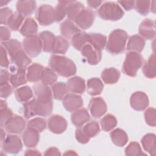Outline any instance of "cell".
I'll return each mask as SVG.
<instances>
[{
    "mask_svg": "<svg viewBox=\"0 0 156 156\" xmlns=\"http://www.w3.org/2000/svg\"><path fill=\"white\" fill-rule=\"evenodd\" d=\"M110 136L113 143L118 147L125 146L128 141L127 133L120 128H117L112 130L110 133Z\"/></svg>",
    "mask_w": 156,
    "mask_h": 156,
    "instance_id": "f1b7e54d",
    "label": "cell"
},
{
    "mask_svg": "<svg viewBox=\"0 0 156 156\" xmlns=\"http://www.w3.org/2000/svg\"><path fill=\"white\" fill-rule=\"evenodd\" d=\"M44 155H60L61 154L59 150L56 147H49L46 150L44 153Z\"/></svg>",
    "mask_w": 156,
    "mask_h": 156,
    "instance_id": "91938a15",
    "label": "cell"
},
{
    "mask_svg": "<svg viewBox=\"0 0 156 156\" xmlns=\"http://www.w3.org/2000/svg\"><path fill=\"white\" fill-rule=\"evenodd\" d=\"M89 38L88 34L84 32H79L74 34L71 38V44L77 50L80 51L85 44L88 43Z\"/></svg>",
    "mask_w": 156,
    "mask_h": 156,
    "instance_id": "d590c367",
    "label": "cell"
},
{
    "mask_svg": "<svg viewBox=\"0 0 156 156\" xmlns=\"http://www.w3.org/2000/svg\"><path fill=\"white\" fill-rule=\"evenodd\" d=\"M143 63V58L141 54L130 51L126 55L122 65V72L128 76L135 77Z\"/></svg>",
    "mask_w": 156,
    "mask_h": 156,
    "instance_id": "3957f363",
    "label": "cell"
},
{
    "mask_svg": "<svg viewBox=\"0 0 156 156\" xmlns=\"http://www.w3.org/2000/svg\"><path fill=\"white\" fill-rule=\"evenodd\" d=\"M0 65L1 67L7 68L9 65V60L7 58V52L5 48L1 46V54H0Z\"/></svg>",
    "mask_w": 156,
    "mask_h": 156,
    "instance_id": "11a10c76",
    "label": "cell"
},
{
    "mask_svg": "<svg viewBox=\"0 0 156 156\" xmlns=\"http://www.w3.org/2000/svg\"><path fill=\"white\" fill-rule=\"evenodd\" d=\"M49 130L56 134L62 133L67 128V121L62 116L54 115L51 116L48 121Z\"/></svg>",
    "mask_w": 156,
    "mask_h": 156,
    "instance_id": "7c38bea8",
    "label": "cell"
},
{
    "mask_svg": "<svg viewBox=\"0 0 156 156\" xmlns=\"http://www.w3.org/2000/svg\"><path fill=\"white\" fill-rule=\"evenodd\" d=\"M46 127V122L44 119L42 118H35L30 119L27 124V127L33 129L37 132H41Z\"/></svg>",
    "mask_w": 156,
    "mask_h": 156,
    "instance_id": "c3c4849f",
    "label": "cell"
},
{
    "mask_svg": "<svg viewBox=\"0 0 156 156\" xmlns=\"http://www.w3.org/2000/svg\"><path fill=\"white\" fill-rule=\"evenodd\" d=\"M1 46L5 48L10 58L22 49L20 42L16 39H10L6 41L2 42Z\"/></svg>",
    "mask_w": 156,
    "mask_h": 156,
    "instance_id": "74e56055",
    "label": "cell"
},
{
    "mask_svg": "<svg viewBox=\"0 0 156 156\" xmlns=\"http://www.w3.org/2000/svg\"><path fill=\"white\" fill-rule=\"evenodd\" d=\"M127 33L122 29L113 30L109 35L106 44L107 51L112 54H119L124 52L127 40Z\"/></svg>",
    "mask_w": 156,
    "mask_h": 156,
    "instance_id": "7a4b0ae2",
    "label": "cell"
},
{
    "mask_svg": "<svg viewBox=\"0 0 156 156\" xmlns=\"http://www.w3.org/2000/svg\"><path fill=\"white\" fill-rule=\"evenodd\" d=\"M1 146L3 151L13 154H18L23 149V144L20 136L12 134L8 135L5 138Z\"/></svg>",
    "mask_w": 156,
    "mask_h": 156,
    "instance_id": "ba28073f",
    "label": "cell"
},
{
    "mask_svg": "<svg viewBox=\"0 0 156 156\" xmlns=\"http://www.w3.org/2000/svg\"><path fill=\"white\" fill-rule=\"evenodd\" d=\"M68 41L62 36H57L55 37V41L52 50L54 54H65L69 48Z\"/></svg>",
    "mask_w": 156,
    "mask_h": 156,
    "instance_id": "60d3db41",
    "label": "cell"
},
{
    "mask_svg": "<svg viewBox=\"0 0 156 156\" xmlns=\"http://www.w3.org/2000/svg\"><path fill=\"white\" fill-rule=\"evenodd\" d=\"M51 90L54 98L57 100L63 99L68 91L66 84L63 82L54 83L51 87Z\"/></svg>",
    "mask_w": 156,
    "mask_h": 156,
    "instance_id": "8d00e7d4",
    "label": "cell"
},
{
    "mask_svg": "<svg viewBox=\"0 0 156 156\" xmlns=\"http://www.w3.org/2000/svg\"><path fill=\"white\" fill-rule=\"evenodd\" d=\"M134 2L133 1H119L118 3H119L126 10H130L134 7Z\"/></svg>",
    "mask_w": 156,
    "mask_h": 156,
    "instance_id": "680465c9",
    "label": "cell"
},
{
    "mask_svg": "<svg viewBox=\"0 0 156 156\" xmlns=\"http://www.w3.org/2000/svg\"><path fill=\"white\" fill-rule=\"evenodd\" d=\"M155 135L154 133H147L141 140L142 146L145 151L150 155L154 156L156 151Z\"/></svg>",
    "mask_w": 156,
    "mask_h": 156,
    "instance_id": "4dcf8cb0",
    "label": "cell"
},
{
    "mask_svg": "<svg viewBox=\"0 0 156 156\" xmlns=\"http://www.w3.org/2000/svg\"><path fill=\"white\" fill-rule=\"evenodd\" d=\"M24 15L17 12L13 13L9 18L7 25L12 30H18L24 20Z\"/></svg>",
    "mask_w": 156,
    "mask_h": 156,
    "instance_id": "7bdbcfd3",
    "label": "cell"
},
{
    "mask_svg": "<svg viewBox=\"0 0 156 156\" xmlns=\"http://www.w3.org/2000/svg\"><path fill=\"white\" fill-rule=\"evenodd\" d=\"M35 1H18L16 3L17 12L24 16L31 15L36 8Z\"/></svg>",
    "mask_w": 156,
    "mask_h": 156,
    "instance_id": "d6a6232c",
    "label": "cell"
},
{
    "mask_svg": "<svg viewBox=\"0 0 156 156\" xmlns=\"http://www.w3.org/2000/svg\"><path fill=\"white\" fill-rule=\"evenodd\" d=\"M39 37L41 41L43 51L46 52H52L56 37L49 31H43L40 33Z\"/></svg>",
    "mask_w": 156,
    "mask_h": 156,
    "instance_id": "44dd1931",
    "label": "cell"
},
{
    "mask_svg": "<svg viewBox=\"0 0 156 156\" xmlns=\"http://www.w3.org/2000/svg\"><path fill=\"white\" fill-rule=\"evenodd\" d=\"M38 30V25L35 21L32 18H27L23 24H22L21 28L20 29V32L22 35L24 37H30L35 35Z\"/></svg>",
    "mask_w": 156,
    "mask_h": 156,
    "instance_id": "cb8c5ba5",
    "label": "cell"
},
{
    "mask_svg": "<svg viewBox=\"0 0 156 156\" xmlns=\"http://www.w3.org/2000/svg\"><path fill=\"white\" fill-rule=\"evenodd\" d=\"M15 96L18 101L25 103L32 98L33 92L29 87L24 86L16 90Z\"/></svg>",
    "mask_w": 156,
    "mask_h": 156,
    "instance_id": "f35d334b",
    "label": "cell"
},
{
    "mask_svg": "<svg viewBox=\"0 0 156 156\" xmlns=\"http://www.w3.org/2000/svg\"><path fill=\"white\" fill-rule=\"evenodd\" d=\"M101 77L105 83L114 84L118 81L120 77V73L115 68H105L102 71Z\"/></svg>",
    "mask_w": 156,
    "mask_h": 156,
    "instance_id": "83f0119b",
    "label": "cell"
},
{
    "mask_svg": "<svg viewBox=\"0 0 156 156\" xmlns=\"http://www.w3.org/2000/svg\"><path fill=\"white\" fill-rule=\"evenodd\" d=\"M72 123L77 127H80L90 120V115L84 108H79L73 112L71 116Z\"/></svg>",
    "mask_w": 156,
    "mask_h": 156,
    "instance_id": "ffe728a7",
    "label": "cell"
},
{
    "mask_svg": "<svg viewBox=\"0 0 156 156\" xmlns=\"http://www.w3.org/2000/svg\"><path fill=\"white\" fill-rule=\"evenodd\" d=\"M155 112L156 110L153 107L148 108L144 112V116L146 122L152 127H155L156 124V118H155Z\"/></svg>",
    "mask_w": 156,
    "mask_h": 156,
    "instance_id": "f907efd6",
    "label": "cell"
},
{
    "mask_svg": "<svg viewBox=\"0 0 156 156\" xmlns=\"http://www.w3.org/2000/svg\"><path fill=\"white\" fill-rule=\"evenodd\" d=\"M13 14L12 10L8 7H4L0 10V23L1 24H7V22Z\"/></svg>",
    "mask_w": 156,
    "mask_h": 156,
    "instance_id": "f5cc1de1",
    "label": "cell"
},
{
    "mask_svg": "<svg viewBox=\"0 0 156 156\" xmlns=\"http://www.w3.org/2000/svg\"><path fill=\"white\" fill-rule=\"evenodd\" d=\"M11 74L10 76V82L13 87L17 88L19 86L27 83L26 69L17 68L13 65L10 67Z\"/></svg>",
    "mask_w": 156,
    "mask_h": 156,
    "instance_id": "2e32d148",
    "label": "cell"
},
{
    "mask_svg": "<svg viewBox=\"0 0 156 156\" xmlns=\"http://www.w3.org/2000/svg\"><path fill=\"white\" fill-rule=\"evenodd\" d=\"M10 30L5 27V26H1L0 27V35H1V41L2 42L10 40Z\"/></svg>",
    "mask_w": 156,
    "mask_h": 156,
    "instance_id": "9f6ffc18",
    "label": "cell"
},
{
    "mask_svg": "<svg viewBox=\"0 0 156 156\" xmlns=\"http://www.w3.org/2000/svg\"><path fill=\"white\" fill-rule=\"evenodd\" d=\"M100 131L99 126L96 121H91L85 126L79 127L76 130L77 141L81 144L87 143L91 138L95 136Z\"/></svg>",
    "mask_w": 156,
    "mask_h": 156,
    "instance_id": "5b68a950",
    "label": "cell"
},
{
    "mask_svg": "<svg viewBox=\"0 0 156 156\" xmlns=\"http://www.w3.org/2000/svg\"><path fill=\"white\" fill-rule=\"evenodd\" d=\"M63 105L67 111L72 112L82 107L83 99L78 94L69 93L63 98Z\"/></svg>",
    "mask_w": 156,
    "mask_h": 156,
    "instance_id": "e0dca14e",
    "label": "cell"
},
{
    "mask_svg": "<svg viewBox=\"0 0 156 156\" xmlns=\"http://www.w3.org/2000/svg\"><path fill=\"white\" fill-rule=\"evenodd\" d=\"M0 96L2 98H8L13 91V88L9 83L0 85Z\"/></svg>",
    "mask_w": 156,
    "mask_h": 156,
    "instance_id": "db71d44e",
    "label": "cell"
},
{
    "mask_svg": "<svg viewBox=\"0 0 156 156\" xmlns=\"http://www.w3.org/2000/svg\"><path fill=\"white\" fill-rule=\"evenodd\" d=\"M65 155H77V154L74 151H71V150H69V151H67L65 154H64Z\"/></svg>",
    "mask_w": 156,
    "mask_h": 156,
    "instance_id": "03108f58",
    "label": "cell"
},
{
    "mask_svg": "<svg viewBox=\"0 0 156 156\" xmlns=\"http://www.w3.org/2000/svg\"><path fill=\"white\" fill-rule=\"evenodd\" d=\"M145 45L144 39L138 35H133L130 37L127 44V49L131 52H140L144 49Z\"/></svg>",
    "mask_w": 156,
    "mask_h": 156,
    "instance_id": "d4e9b609",
    "label": "cell"
},
{
    "mask_svg": "<svg viewBox=\"0 0 156 156\" xmlns=\"http://www.w3.org/2000/svg\"><path fill=\"white\" fill-rule=\"evenodd\" d=\"M84 9L83 5L80 2L69 1L66 7V15L69 20L74 21L78 13Z\"/></svg>",
    "mask_w": 156,
    "mask_h": 156,
    "instance_id": "e575fe53",
    "label": "cell"
},
{
    "mask_svg": "<svg viewBox=\"0 0 156 156\" xmlns=\"http://www.w3.org/2000/svg\"><path fill=\"white\" fill-rule=\"evenodd\" d=\"M88 43L96 50L101 51L107 44L106 36L99 33H90Z\"/></svg>",
    "mask_w": 156,
    "mask_h": 156,
    "instance_id": "f546056e",
    "label": "cell"
},
{
    "mask_svg": "<svg viewBox=\"0 0 156 156\" xmlns=\"http://www.w3.org/2000/svg\"><path fill=\"white\" fill-rule=\"evenodd\" d=\"M150 1H136L134 2V7L136 10L141 15H146L149 13L151 9Z\"/></svg>",
    "mask_w": 156,
    "mask_h": 156,
    "instance_id": "681fc988",
    "label": "cell"
},
{
    "mask_svg": "<svg viewBox=\"0 0 156 156\" xmlns=\"http://www.w3.org/2000/svg\"><path fill=\"white\" fill-rule=\"evenodd\" d=\"M25 155H41V154L36 149H28L24 153Z\"/></svg>",
    "mask_w": 156,
    "mask_h": 156,
    "instance_id": "6125c7cd",
    "label": "cell"
},
{
    "mask_svg": "<svg viewBox=\"0 0 156 156\" xmlns=\"http://www.w3.org/2000/svg\"><path fill=\"white\" fill-rule=\"evenodd\" d=\"M102 2L101 1H87V3L88 4V6L93 9L98 8L101 5Z\"/></svg>",
    "mask_w": 156,
    "mask_h": 156,
    "instance_id": "94428289",
    "label": "cell"
},
{
    "mask_svg": "<svg viewBox=\"0 0 156 156\" xmlns=\"http://www.w3.org/2000/svg\"><path fill=\"white\" fill-rule=\"evenodd\" d=\"M88 107L91 116L94 118L101 117L105 113L107 110L105 102L100 97L91 99Z\"/></svg>",
    "mask_w": 156,
    "mask_h": 156,
    "instance_id": "4fadbf2b",
    "label": "cell"
},
{
    "mask_svg": "<svg viewBox=\"0 0 156 156\" xmlns=\"http://www.w3.org/2000/svg\"><path fill=\"white\" fill-rule=\"evenodd\" d=\"M1 113V127H4L7 121L13 116L12 111L8 107L0 109Z\"/></svg>",
    "mask_w": 156,
    "mask_h": 156,
    "instance_id": "816d5d0a",
    "label": "cell"
},
{
    "mask_svg": "<svg viewBox=\"0 0 156 156\" xmlns=\"http://www.w3.org/2000/svg\"><path fill=\"white\" fill-rule=\"evenodd\" d=\"M23 46L27 55L31 57L38 55L42 49L41 40L37 35L26 37L23 41Z\"/></svg>",
    "mask_w": 156,
    "mask_h": 156,
    "instance_id": "8992f818",
    "label": "cell"
},
{
    "mask_svg": "<svg viewBox=\"0 0 156 156\" xmlns=\"http://www.w3.org/2000/svg\"><path fill=\"white\" fill-rule=\"evenodd\" d=\"M99 16L105 20L117 21L122 18L124 12L121 7L114 2H105L98 10Z\"/></svg>",
    "mask_w": 156,
    "mask_h": 156,
    "instance_id": "277c9868",
    "label": "cell"
},
{
    "mask_svg": "<svg viewBox=\"0 0 156 156\" xmlns=\"http://www.w3.org/2000/svg\"><path fill=\"white\" fill-rule=\"evenodd\" d=\"M66 85L69 91L77 94H82L86 88L85 80L79 76L70 78L67 81Z\"/></svg>",
    "mask_w": 156,
    "mask_h": 156,
    "instance_id": "603a6c76",
    "label": "cell"
},
{
    "mask_svg": "<svg viewBox=\"0 0 156 156\" xmlns=\"http://www.w3.org/2000/svg\"><path fill=\"white\" fill-rule=\"evenodd\" d=\"M130 106L135 110L142 111L145 110L149 105V99L146 94L142 91L133 93L130 99Z\"/></svg>",
    "mask_w": 156,
    "mask_h": 156,
    "instance_id": "9a60e30c",
    "label": "cell"
},
{
    "mask_svg": "<svg viewBox=\"0 0 156 156\" xmlns=\"http://www.w3.org/2000/svg\"><path fill=\"white\" fill-rule=\"evenodd\" d=\"M35 99L39 102L48 103L52 102V90L48 85L43 83H37L32 87Z\"/></svg>",
    "mask_w": 156,
    "mask_h": 156,
    "instance_id": "8fae6325",
    "label": "cell"
},
{
    "mask_svg": "<svg viewBox=\"0 0 156 156\" xmlns=\"http://www.w3.org/2000/svg\"><path fill=\"white\" fill-rule=\"evenodd\" d=\"M10 60L13 64L12 65L15 66L17 68L23 69H26L32 62L31 59L23 49L18 51L12 57H11Z\"/></svg>",
    "mask_w": 156,
    "mask_h": 156,
    "instance_id": "7402d4cb",
    "label": "cell"
},
{
    "mask_svg": "<svg viewBox=\"0 0 156 156\" xmlns=\"http://www.w3.org/2000/svg\"><path fill=\"white\" fill-rule=\"evenodd\" d=\"M138 32L139 34L145 39H154L155 35L154 21L148 18L144 20L139 26Z\"/></svg>",
    "mask_w": 156,
    "mask_h": 156,
    "instance_id": "ac0fdd59",
    "label": "cell"
},
{
    "mask_svg": "<svg viewBox=\"0 0 156 156\" xmlns=\"http://www.w3.org/2000/svg\"><path fill=\"white\" fill-rule=\"evenodd\" d=\"M22 139L25 146L29 148L35 147L40 140L39 132L33 129L27 127L23 133Z\"/></svg>",
    "mask_w": 156,
    "mask_h": 156,
    "instance_id": "d6986e66",
    "label": "cell"
},
{
    "mask_svg": "<svg viewBox=\"0 0 156 156\" xmlns=\"http://www.w3.org/2000/svg\"><path fill=\"white\" fill-rule=\"evenodd\" d=\"M60 30L61 34L67 38H72L74 34L80 32L79 27H77L72 21L69 20H66L61 23Z\"/></svg>",
    "mask_w": 156,
    "mask_h": 156,
    "instance_id": "4316f807",
    "label": "cell"
},
{
    "mask_svg": "<svg viewBox=\"0 0 156 156\" xmlns=\"http://www.w3.org/2000/svg\"><path fill=\"white\" fill-rule=\"evenodd\" d=\"M49 65L55 73L65 77L74 75L77 71L76 66L73 60L66 57L56 54L51 56Z\"/></svg>",
    "mask_w": 156,
    "mask_h": 156,
    "instance_id": "6da1fadb",
    "label": "cell"
},
{
    "mask_svg": "<svg viewBox=\"0 0 156 156\" xmlns=\"http://www.w3.org/2000/svg\"><path fill=\"white\" fill-rule=\"evenodd\" d=\"M36 18L41 26H48L55 21L54 9L50 5L42 4L36 13Z\"/></svg>",
    "mask_w": 156,
    "mask_h": 156,
    "instance_id": "52a82bcc",
    "label": "cell"
},
{
    "mask_svg": "<svg viewBox=\"0 0 156 156\" xmlns=\"http://www.w3.org/2000/svg\"><path fill=\"white\" fill-rule=\"evenodd\" d=\"M155 68V55L153 53L144 63L143 68V73L148 79L155 78L156 76Z\"/></svg>",
    "mask_w": 156,
    "mask_h": 156,
    "instance_id": "836d02e7",
    "label": "cell"
},
{
    "mask_svg": "<svg viewBox=\"0 0 156 156\" xmlns=\"http://www.w3.org/2000/svg\"><path fill=\"white\" fill-rule=\"evenodd\" d=\"M80 51L82 56L86 58L88 63L90 65H97L101 60V51L96 50L88 43L83 46Z\"/></svg>",
    "mask_w": 156,
    "mask_h": 156,
    "instance_id": "5bb4252c",
    "label": "cell"
},
{
    "mask_svg": "<svg viewBox=\"0 0 156 156\" xmlns=\"http://www.w3.org/2000/svg\"><path fill=\"white\" fill-rule=\"evenodd\" d=\"M69 1H60L58 2L55 8L54 9L55 21H61L66 15V7Z\"/></svg>",
    "mask_w": 156,
    "mask_h": 156,
    "instance_id": "ee69618b",
    "label": "cell"
},
{
    "mask_svg": "<svg viewBox=\"0 0 156 156\" xmlns=\"http://www.w3.org/2000/svg\"><path fill=\"white\" fill-rule=\"evenodd\" d=\"M94 19V12L91 9L84 8L76 16L74 21L79 27L85 30L92 26Z\"/></svg>",
    "mask_w": 156,
    "mask_h": 156,
    "instance_id": "9c48e42d",
    "label": "cell"
},
{
    "mask_svg": "<svg viewBox=\"0 0 156 156\" xmlns=\"http://www.w3.org/2000/svg\"><path fill=\"white\" fill-rule=\"evenodd\" d=\"M117 123L116 118L114 115L111 114H107L100 121L101 128L105 132L112 130L116 126Z\"/></svg>",
    "mask_w": 156,
    "mask_h": 156,
    "instance_id": "b9f144b4",
    "label": "cell"
},
{
    "mask_svg": "<svg viewBox=\"0 0 156 156\" xmlns=\"http://www.w3.org/2000/svg\"><path fill=\"white\" fill-rule=\"evenodd\" d=\"M36 99L34 98L23 104V115L25 118L29 119L35 115L36 113Z\"/></svg>",
    "mask_w": 156,
    "mask_h": 156,
    "instance_id": "f6af8a7d",
    "label": "cell"
},
{
    "mask_svg": "<svg viewBox=\"0 0 156 156\" xmlns=\"http://www.w3.org/2000/svg\"><path fill=\"white\" fill-rule=\"evenodd\" d=\"M5 133L4 130H3V129L1 127V143H2V141H4V140L5 139Z\"/></svg>",
    "mask_w": 156,
    "mask_h": 156,
    "instance_id": "e7e4bbea",
    "label": "cell"
},
{
    "mask_svg": "<svg viewBox=\"0 0 156 156\" xmlns=\"http://www.w3.org/2000/svg\"><path fill=\"white\" fill-rule=\"evenodd\" d=\"M57 79V75L51 68H44L40 77L41 83L46 85H52Z\"/></svg>",
    "mask_w": 156,
    "mask_h": 156,
    "instance_id": "ab89813d",
    "label": "cell"
},
{
    "mask_svg": "<svg viewBox=\"0 0 156 156\" xmlns=\"http://www.w3.org/2000/svg\"><path fill=\"white\" fill-rule=\"evenodd\" d=\"M44 67L37 63H32L27 68L26 78L30 82H37L40 80Z\"/></svg>",
    "mask_w": 156,
    "mask_h": 156,
    "instance_id": "484cf974",
    "label": "cell"
},
{
    "mask_svg": "<svg viewBox=\"0 0 156 156\" xmlns=\"http://www.w3.org/2000/svg\"><path fill=\"white\" fill-rule=\"evenodd\" d=\"M104 84L102 80L97 77L90 78L87 80V88L88 93L91 96H97L103 90Z\"/></svg>",
    "mask_w": 156,
    "mask_h": 156,
    "instance_id": "1f68e13d",
    "label": "cell"
},
{
    "mask_svg": "<svg viewBox=\"0 0 156 156\" xmlns=\"http://www.w3.org/2000/svg\"><path fill=\"white\" fill-rule=\"evenodd\" d=\"M36 113L37 115L41 116H46L50 115L52 110V102L48 103L39 102L36 99Z\"/></svg>",
    "mask_w": 156,
    "mask_h": 156,
    "instance_id": "bcb514c9",
    "label": "cell"
},
{
    "mask_svg": "<svg viewBox=\"0 0 156 156\" xmlns=\"http://www.w3.org/2000/svg\"><path fill=\"white\" fill-rule=\"evenodd\" d=\"M10 75L6 69H1L0 76V85L9 83V81L10 80Z\"/></svg>",
    "mask_w": 156,
    "mask_h": 156,
    "instance_id": "6f0895ef",
    "label": "cell"
},
{
    "mask_svg": "<svg viewBox=\"0 0 156 156\" xmlns=\"http://www.w3.org/2000/svg\"><path fill=\"white\" fill-rule=\"evenodd\" d=\"M125 154L128 156H136V155H146L141 149L140 144L138 142L133 141L125 149Z\"/></svg>",
    "mask_w": 156,
    "mask_h": 156,
    "instance_id": "7dc6e473",
    "label": "cell"
},
{
    "mask_svg": "<svg viewBox=\"0 0 156 156\" xmlns=\"http://www.w3.org/2000/svg\"><path fill=\"white\" fill-rule=\"evenodd\" d=\"M6 107H8L6 101L1 99V102H0V109L4 108H6Z\"/></svg>",
    "mask_w": 156,
    "mask_h": 156,
    "instance_id": "be15d7a7",
    "label": "cell"
},
{
    "mask_svg": "<svg viewBox=\"0 0 156 156\" xmlns=\"http://www.w3.org/2000/svg\"><path fill=\"white\" fill-rule=\"evenodd\" d=\"M26 121L19 115H13L5 122L4 127L5 130L13 134L21 133L25 129Z\"/></svg>",
    "mask_w": 156,
    "mask_h": 156,
    "instance_id": "30bf717a",
    "label": "cell"
}]
</instances>
